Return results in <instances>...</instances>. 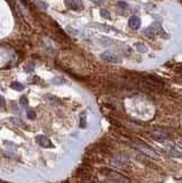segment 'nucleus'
Instances as JSON below:
<instances>
[{
    "label": "nucleus",
    "instance_id": "nucleus-1",
    "mask_svg": "<svg viewBox=\"0 0 182 183\" xmlns=\"http://www.w3.org/2000/svg\"><path fill=\"white\" fill-rule=\"evenodd\" d=\"M163 33V28L161 26V24L159 23H153L151 26H148L144 30V34L146 36H149V37H153L155 35H160Z\"/></svg>",
    "mask_w": 182,
    "mask_h": 183
},
{
    "label": "nucleus",
    "instance_id": "nucleus-2",
    "mask_svg": "<svg viewBox=\"0 0 182 183\" xmlns=\"http://www.w3.org/2000/svg\"><path fill=\"white\" fill-rule=\"evenodd\" d=\"M100 57H101L104 61L109 62V63H120V62H122V58H120L118 55L114 54V53L110 52V51L104 52L102 54L100 55Z\"/></svg>",
    "mask_w": 182,
    "mask_h": 183
},
{
    "label": "nucleus",
    "instance_id": "nucleus-3",
    "mask_svg": "<svg viewBox=\"0 0 182 183\" xmlns=\"http://www.w3.org/2000/svg\"><path fill=\"white\" fill-rule=\"evenodd\" d=\"M65 2V6L70 9L73 10H78L82 7V1L81 0H64Z\"/></svg>",
    "mask_w": 182,
    "mask_h": 183
},
{
    "label": "nucleus",
    "instance_id": "nucleus-4",
    "mask_svg": "<svg viewBox=\"0 0 182 183\" xmlns=\"http://www.w3.org/2000/svg\"><path fill=\"white\" fill-rule=\"evenodd\" d=\"M128 26L132 29H138L141 27V18L137 16H132L128 20Z\"/></svg>",
    "mask_w": 182,
    "mask_h": 183
},
{
    "label": "nucleus",
    "instance_id": "nucleus-5",
    "mask_svg": "<svg viewBox=\"0 0 182 183\" xmlns=\"http://www.w3.org/2000/svg\"><path fill=\"white\" fill-rule=\"evenodd\" d=\"M36 143L38 145H41L42 147H51L52 146V143H51V141L47 138V137H45V136H42V135H39V136H36Z\"/></svg>",
    "mask_w": 182,
    "mask_h": 183
},
{
    "label": "nucleus",
    "instance_id": "nucleus-6",
    "mask_svg": "<svg viewBox=\"0 0 182 183\" xmlns=\"http://www.w3.org/2000/svg\"><path fill=\"white\" fill-rule=\"evenodd\" d=\"M10 87H11L14 90H16V91H23V90L25 89L24 84H21L20 82H13Z\"/></svg>",
    "mask_w": 182,
    "mask_h": 183
},
{
    "label": "nucleus",
    "instance_id": "nucleus-7",
    "mask_svg": "<svg viewBox=\"0 0 182 183\" xmlns=\"http://www.w3.org/2000/svg\"><path fill=\"white\" fill-rule=\"evenodd\" d=\"M27 118L31 119V120L36 119V112H35L34 110H28V111H27Z\"/></svg>",
    "mask_w": 182,
    "mask_h": 183
},
{
    "label": "nucleus",
    "instance_id": "nucleus-8",
    "mask_svg": "<svg viewBox=\"0 0 182 183\" xmlns=\"http://www.w3.org/2000/svg\"><path fill=\"white\" fill-rule=\"evenodd\" d=\"M19 103H20L21 107H27L28 106V99L26 97H21L19 99Z\"/></svg>",
    "mask_w": 182,
    "mask_h": 183
},
{
    "label": "nucleus",
    "instance_id": "nucleus-9",
    "mask_svg": "<svg viewBox=\"0 0 182 183\" xmlns=\"http://www.w3.org/2000/svg\"><path fill=\"white\" fill-rule=\"evenodd\" d=\"M100 15H101L104 18L110 19V16H109V14H108V11H107V10H104V9H101V10H100Z\"/></svg>",
    "mask_w": 182,
    "mask_h": 183
},
{
    "label": "nucleus",
    "instance_id": "nucleus-10",
    "mask_svg": "<svg viewBox=\"0 0 182 183\" xmlns=\"http://www.w3.org/2000/svg\"><path fill=\"white\" fill-rule=\"evenodd\" d=\"M136 47H137V50L139 51V52H147V48H146L144 45H141V44H137L136 45Z\"/></svg>",
    "mask_w": 182,
    "mask_h": 183
},
{
    "label": "nucleus",
    "instance_id": "nucleus-11",
    "mask_svg": "<svg viewBox=\"0 0 182 183\" xmlns=\"http://www.w3.org/2000/svg\"><path fill=\"white\" fill-rule=\"evenodd\" d=\"M118 7H119V8H123V9H126L128 7V5L126 2H124V1H119V2H118Z\"/></svg>",
    "mask_w": 182,
    "mask_h": 183
},
{
    "label": "nucleus",
    "instance_id": "nucleus-12",
    "mask_svg": "<svg viewBox=\"0 0 182 183\" xmlns=\"http://www.w3.org/2000/svg\"><path fill=\"white\" fill-rule=\"evenodd\" d=\"M80 127L81 128H84L86 127V119H84V115L81 116V124H80Z\"/></svg>",
    "mask_w": 182,
    "mask_h": 183
},
{
    "label": "nucleus",
    "instance_id": "nucleus-13",
    "mask_svg": "<svg viewBox=\"0 0 182 183\" xmlns=\"http://www.w3.org/2000/svg\"><path fill=\"white\" fill-rule=\"evenodd\" d=\"M65 81L64 80H61V79H58V78H55L52 80V83H64Z\"/></svg>",
    "mask_w": 182,
    "mask_h": 183
},
{
    "label": "nucleus",
    "instance_id": "nucleus-14",
    "mask_svg": "<svg viewBox=\"0 0 182 183\" xmlns=\"http://www.w3.org/2000/svg\"><path fill=\"white\" fill-rule=\"evenodd\" d=\"M6 105V101H5V98L0 95V108H3Z\"/></svg>",
    "mask_w": 182,
    "mask_h": 183
},
{
    "label": "nucleus",
    "instance_id": "nucleus-15",
    "mask_svg": "<svg viewBox=\"0 0 182 183\" xmlns=\"http://www.w3.org/2000/svg\"><path fill=\"white\" fill-rule=\"evenodd\" d=\"M92 2H94V3H102L105 0H91Z\"/></svg>",
    "mask_w": 182,
    "mask_h": 183
}]
</instances>
